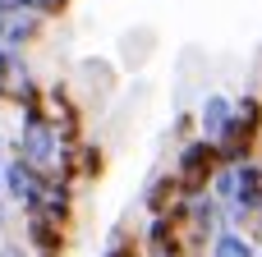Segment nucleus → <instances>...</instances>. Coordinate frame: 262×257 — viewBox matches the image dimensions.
I'll return each mask as SVG.
<instances>
[{
  "label": "nucleus",
  "instance_id": "nucleus-2",
  "mask_svg": "<svg viewBox=\"0 0 262 257\" xmlns=\"http://www.w3.org/2000/svg\"><path fill=\"white\" fill-rule=\"evenodd\" d=\"M216 170H221L216 143H207V138H189V143H180V152H175V179H180L184 198L212 193V179H216Z\"/></svg>",
  "mask_w": 262,
  "mask_h": 257
},
{
  "label": "nucleus",
  "instance_id": "nucleus-6",
  "mask_svg": "<svg viewBox=\"0 0 262 257\" xmlns=\"http://www.w3.org/2000/svg\"><path fill=\"white\" fill-rule=\"evenodd\" d=\"M23 244L32 257H60L64 253V225L46 221V216H23Z\"/></svg>",
  "mask_w": 262,
  "mask_h": 257
},
{
  "label": "nucleus",
  "instance_id": "nucleus-15",
  "mask_svg": "<svg viewBox=\"0 0 262 257\" xmlns=\"http://www.w3.org/2000/svg\"><path fill=\"white\" fill-rule=\"evenodd\" d=\"M0 193H5V170H0Z\"/></svg>",
  "mask_w": 262,
  "mask_h": 257
},
{
  "label": "nucleus",
  "instance_id": "nucleus-14",
  "mask_svg": "<svg viewBox=\"0 0 262 257\" xmlns=\"http://www.w3.org/2000/svg\"><path fill=\"white\" fill-rule=\"evenodd\" d=\"M0 257H32V248H28V244H14V239H9V244H0Z\"/></svg>",
  "mask_w": 262,
  "mask_h": 257
},
{
  "label": "nucleus",
  "instance_id": "nucleus-3",
  "mask_svg": "<svg viewBox=\"0 0 262 257\" xmlns=\"http://www.w3.org/2000/svg\"><path fill=\"white\" fill-rule=\"evenodd\" d=\"M0 170H5V198L18 202L23 212H32V207L41 202V189H46L51 175H41L37 166H28V161H18V156H14L9 166H0Z\"/></svg>",
  "mask_w": 262,
  "mask_h": 257
},
{
  "label": "nucleus",
  "instance_id": "nucleus-13",
  "mask_svg": "<svg viewBox=\"0 0 262 257\" xmlns=\"http://www.w3.org/2000/svg\"><path fill=\"white\" fill-rule=\"evenodd\" d=\"M32 9H37L41 18H55V14H64V9H69V0H32Z\"/></svg>",
  "mask_w": 262,
  "mask_h": 257
},
{
  "label": "nucleus",
  "instance_id": "nucleus-12",
  "mask_svg": "<svg viewBox=\"0 0 262 257\" xmlns=\"http://www.w3.org/2000/svg\"><path fill=\"white\" fill-rule=\"evenodd\" d=\"M207 257H258V244H253L249 235H239V230H221V235L212 239Z\"/></svg>",
  "mask_w": 262,
  "mask_h": 257
},
{
  "label": "nucleus",
  "instance_id": "nucleus-5",
  "mask_svg": "<svg viewBox=\"0 0 262 257\" xmlns=\"http://www.w3.org/2000/svg\"><path fill=\"white\" fill-rule=\"evenodd\" d=\"M23 216H46V221H55V225H69V221H74V184L60 179V175H51L46 189H41V202H37L32 212H23Z\"/></svg>",
  "mask_w": 262,
  "mask_h": 257
},
{
  "label": "nucleus",
  "instance_id": "nucleus-1",
  "mask_svg": "<svg viewBox=\"0 0 262 257\" xmlns=\"http://www.w3.org/2000/svg\"><path fill=\"white\" fill-rule=\"evenodd\" d=\"M18 161H28V166H37L41 175H60V166H64V143H60V133H55V124L46 120V110H32V115H23V124H18V138H14V147H9Z\"/></svg>",
  "mask_w": 262,
  "mask_h": 257
},
{
  "label": "nucleus",
  "instance_id": "nucleus-11",
  "mask_svg": "<svg viewBox=\"0 0 262 257\" xmlns=\"http://www.w3.org/2000/svg\"><path fill=\"white\" fill-rule=\"evenodd\" d=\"M239 133H249V138H258L262 133V97L258 92H244V97H235V120H230Z\"/></svg>",
  "mask_w": 262,
  "mask_h": 257
},
{
  "label": "nucleus",
  "instance_id": "nucleus-4",
  "mask_svg": "<svg viewBox=\"0 0 262 257\" xmlns=\"http://www.w3.org/2000/svg\"><path fill=\"white\" fill-rule=\"evenodd\" d=\"M46 28V18L37 9H9L0 14V51H23L28 41H37Z\"/></svg>",
  "mask_w": 262,
  "mask_h": 257
},
{
  "label": "nucleus",
  "instance_id": "nucleus-9",
  "mask_svg": "<svg viewBox=\"0 0 262 257\" xmlns=\"http://www.w3.org/2000/svg\"><path fill=\"white\" fill-rule=\"evenodd\" d=\"M180 202H184V189H180L175 170L152 175V184H147V193H143V212H147V221H152V216H170Z\"/></svg>",
  "mask_w": 262,
  "mask_h": 257
},
{
  "label": "nucleus",
  "instance_id": "nucleus-17",
  "mask_svg": "<svg viewBox=\"0 0 262 257\" xmlns=\"http://www.w3.org/2000/svg\"><path fill=\"white\" fill-rule=\"evenodd\" d=\"M258 257H262V248H258Z\"/></svg>",
  "mask_w": 262,
  "mask_h": 257
},
{
  "label": "nucleus",
  "instance_id": "nucleus-16",
  "mask_svg": "<svg viewBox=\"0 0 262 257\" xmlns=\"http://www.w3.org/2000/svg\"><path fill=\"white\" fill-rule=\"evenodd\" d=\"M0 225H5V207H0Z\"/></svg>",
  "mask_w": 262,
  "mask_h": 257
},
{
  "label": "nucleus",
  "instance_id": "nucleus-7",
  "mask_svg": "<svg viewBox=\"0 0 262 257\" xmlns=\"http://www.w3.org/2000/svg\"><path fill=\"white\" fill-rule=\"evenodd\" d=\"M235 120V97H221V92H207L203 106H198V138L216 143Z\"/></svg>",
  "mask_w": 262,
  "mask_h": 257
},
{
  "label": "nucleus",
  "instance_id": "nucleus-8",
  "mask_svg": "<svg viewBox=\"0 0 262 257\" xmlns=\"http://www.w3.org/2000/svg\"><path fill=\"white\" fill-rule=\"evenodd\" d=\"M101 170H106V156H101V147H92V143H78V147H69V152H64L60 179H69V184H88V179H101Z\"/></svg>",
  "mask_w": 262,
  "mask_h": 257
},
{
  "label": "nucleus",
  "instance_id": "nucleus-10",
  "mask_svg": "<svg viewBox=\"0 0 262 257\" xmlns=\"http://www.w3.org/2000/svg\"><path fill=\"white\" fill-rule=\"evenodd\" d=\"M32 74L23 64V51H0V101H14V87H23Z\"/></svg>",
  "mask_w": 262,
  "mask_h": 257
}]
</instances>
